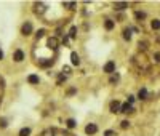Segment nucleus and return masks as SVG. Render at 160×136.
Wrapping results in <instances>:
<instances>
[{
  "label": "nucleus",
  "mask_w": 160,
  "mask_h": 136,
  "mask_svg": "<svg viewBox=\"0 0 160 136\" xmlns=\"http://www.w3.org/2000/svg\"><path fill=\"white\" fill-rule=\"evenodd\" d=\"M21 34L22 35H30V34H32V22L26 21L21 27Z\"/></svg>",
  "instance_id": "obj_1"
},
{
  "label": "nucleus",
  "mask_w": 160,
  "mask_h": 136,
  "mask_svg": "<svg viewBox=\"0 0 160 136\" xmlns=\"http://www.w3.org/2000/svg\"><path fill=\"white\" fill-rule=\"evenodd\" d=\"M85 133H87L88 136L98 133V127H96V123H88V125L85 127Z\"/></svg>",
  "instance_id": "obj_2"
},
{
  "label": "nucleus",
  "mask_w": 160,
  "mask_h": 136,
  "mask_svg": "<svg viewBox=\"0 0 160 136\" xmlns=\"http://www.w3.org/2000/svg\"><path fill=\"white\" fill-rule=\"evenodd\" d=\"M104 72L106 74H114L115 72V63L114 61H107V63L104 64Z\"/></svg>",
  "instance_id": "obj_3"
},
{
  "label": "nucleus",
  "mask_w": 160,
  "mask_h": 136,
  "mask_svg": "<svg viewBox=\"0 0 160 136\" xmlns=\"http://www.w3.org/2000/svg\"><path fill=\"white\" fill-rule=\"evenodd\" d=\"M46 45H48V48H51V50H58V46H59V42H58L56 37H50L48 42H46Z\"/></svg>",
  "instance_id": "obj_4"
},
{
  "label": "nucleus",
  "mask_w": 160,
  "mask_h": 136,
  "mask_svg": "<svg viewBox=\"0 0 160 136\" xmlns=\"http://www.w3.org/2000/svg\"><path fill=\"white\" fill-rule=\"evenodd\" d=\"M13 59L16 61V63L24 61V51H22V50H16V51L13 53Z\"/></svg>",
  "instance_id": "obj_5"
},
{
  "label": "nucleus",
  "mask_w": 160,
  "mask_h": 136,
  "mask_svg": "<svg viewBox=\"0 0 160 136\" xmlns=\"http://www.w3.org/2000/svg\"><path fill=\"white\" fill-rule=\"evenodd\" d=\"M71 63H72V66H79L80 64V56L75 51L71 53Z\"/></svg>",
  "instance_id": "obj_6"
},
{
  "label": "nucleus",
  "mask_w": 160,
  "mask_h": 136,
  "mask_svg": "<svg viewBox=\"0 0 160 136\" xmlns=\"http://www.w3.org/2000/svg\"><path fill=\"white\" fill-rule=\"evenodd\" d=\"M125 8H128V3L127 2H115L114 3V10H119V11H122Z\"/></svg>",
  "instance_id": "obj_7"
},
{
  "label": "nucleus",
  "mask_w": 160,
  "mask_h": 136,
  "mask_svg": "<svg viewBox=\"0 0 160 136\" xmlns=\"http://www.w3.org/2000/svg\"><path fill=\"white\" fill-rule=\"evenodd\" d=\"M111 112H112V114L120 112V103H119V101H112V103H111Z\"/></svg>",
  "instance_id": "obj_8"
},
{
  "label": "nucleus",
  "mask_w": 160,
  "mask_h": 136,
  "mask_svg": "<svg viewBox=\"0 0 160 136\" xmlns=\"http://www.w3.org/2000/svg\"><path fill=\"white\" fill-rule=\"evenodd\" d=\"M27 82H29V83H32V85H35V83L40 82V79H38V75H35V74H30V75L27 77Z\"/></svg>",
  "instance_id": "obj_9"
},
{
  "label": "nucleus",
  "mask_w": 160,
  "mask_h": 136,
  "mask_svg": "<svg viewBox=\"0 0 160 136\" xmlns=\"http://www.w3.org/2000/svg\"><path fill=\"white\" fill-rule=\"evenodd\" d=\"M104 27H106V30H112L115 27V22L112 21V19H106V22H104Z\"/></svg>",
  "instance_id": "obj_10"
},
{
  "label": "nucleus",
  "mask_w": 160,
  "mask_h": 136,
  "mask_svg": "<svg viewBox=\"0 0 160 136\" xmlns=\"http://www.w3.org/2000/svg\"><path fill=\"white\" fill-rule=\"evenodd\" d=\"M45 5L43 3H35V13L37 14H42V13H45Z\"/></svg>",
  "instance_id": "obj_11"
},
{
  "label": "nucleus",
  "mask_w": 160,
  "mask_h": 136,
  "mask_svg": "<svg viewBox=\"0 0 160 136\" xmlns=\"http://www.w3.org/2000/svg\"><path fill=\"white\" fill-rule=\"evenodd\" d=\"M130 111H131V104L125 103V104L120 106V112H125V114H127V112H130Z\"/></svg>",
  "instance_id": "obj_12"
},
{
  "label": "nucleus",
  "mask_w": 160,
  "mask_h": 136,
  "mask_svg": "<svg viewBox=\"0 0 160 136\" xmlns=\"http://www.w3.org/2000/svg\"><path fill=\"white\" fill-rule=\"evenodd\" d=\"M66 125H67V128H71V130H72V128L77 127V122L74 119H67V120H66Z\"/></svg>",
  "instance_id": "obj_13"
},
{
  "label": "nucleus",
  "mask_w": 160,
  "mask_h": 136,
  "mask_svg": "<svg viewBox=\"0 0 160 136\" xmlns=\"http://www.w3.org/2000/svg\"><path fill=\"white\" fill-rule=\"evenodd\" d=\"M30 135V128L29 127H24L19 130V136H29Z\"/></svg>",
  "instance_id": "obj_14"
},
{
  "label": "nucleus",
  "mask_w": 160,
  "mask_h": 136,
  "mask_svg": "<svg viewBox=\"0 0 160 136\" xmlns=\"http://www.w3.org/2000/svg\"><path fill=\"white\" fill-rule=\"evenodd\" d=\"M138 98H139V99H146V98H147V90H146V88H141V90H139Z\"/></svg>",
  "instance_id": "obj_15"
},
{
  "label": "nucleus",
  "mask_w": 160,
  "mask_h": 136,
  "mask_svg": "<svg viewBox=\"0 0 160 136\" xmlns=\"http://www.w3.org/2000/svg\"><path fill=\"white\" fill-rule=\"evenodd\" d=\"M151 27H152L154 30H159V29H160V19H154V21L151 22Z\"/></svg>",
  "instance_id": "obj_16"
},
{
  "label": "nucleus",
  "mask_w": 160,
  "mask_h": 136,
  "mask_svg": "<svg viewBox=\"0 0 160 136\" xmlns=\"http://www.w3.org/2000/svg\"><path fill=\"white\" fill-rule=\"evenodd\" d=\"M69 37H71V38H75L77 37V27L75 26L71 27V30H69Z\"/></svg>",
  "instance_id": "obj_17"
},
{
  "label": "nucleus",
  "mask_w": 160,
  "mask_h": 136,
  "mask_svg": "<svg viewBox=\"0 0 160 136\" xmlns=\"http://www.w3.org/2000/svg\"><path fill=\"white\" fill-rule=\"evenodd\" d=\"M119 82V74H112L111 79H109V83H117Z\"/></svg>",
  "instance_id": "obj_18"
},
{
  "label": "nucleus",
  "mask_w": 160,
  "mask_h": 136,
  "mask_svg": "<svg viewBox=\"0 0 160 136\" xmlns=\"http://www.w3.org/2000/svg\"><path fill=\"white\" fill-rule=\"evenodd\" d=\"M123 38H125V40H130V38H131V30L130 29L123 30Z\"/></svg>",
  "instance_id": "obj_19"
},
{
  "label": "nucleus",
  "mask_w": 160,
  "mask_h": 136,
  "mask_svg": "<svg viewBox=\"0 0 160 136\" xmlns=\"http://www.w3.org/2000/svg\"><path fill=\"white\" fill-rule=\"evenodd\" d=\"M135 18H136V19H144V18H146V13H144V11H136V13H135Z\"/></svg>",
  "instance_id": "obj_20"
},
{
  "label": "nucleus",
  "mask_w": 160,
  "mask_h": 136,
  "mask_svg": "<svg viewBox=\"0 0 160 136\" xmlns=\"http://www.w3.org/2000/svg\"><path fill=\"white\" fill-rule=\"evenodd\" d=\"M66 79H67V75H64V74H61L59 77H58V85H62L66 82Z\"/></svg>",
  "instance_id": "obj_21"
},
{
  "label": "nucleus",
  "mask_w": 160,
  "mask_h": 136,
  "mask_svg": "<svg viewBox=\"0 0 160 136\" xmlns=\"http://www.w3.org/2000/svg\"><path fill=\"white\" fill-rule=\"evenodd\" d=\"M62 5H64V7H67L69 10H74V8H75V3H74V2H64Z\"/></svg>",
  "instance_id": "obj_22"
},
{
  "label": "nucleus",
  "mask_w": 160,
  "mask_h": 136,
  "mask_svg": "<svg viewBox=\"0 0 160 136\" xmlns=\"http://www.w3.org/2000/svg\"><path fill=\"white\" fill-rule=\"evenodd\" d=\"M7 125H8V123H7V119H0V128H7Z\"/></svg>",
  "instance_id": "obj_23"
},
{
  "label": "nucleus",
  "mask_w": 160,
  "mask_h": 136,
  "mask_svg": "<svg viewBox=\"0 0 160 136\" xmlns=\"http://www.w3.org/2000/svg\"><path fill=\"white\" fill-rule=\"evenodd\" d=\"M53 135H54V130H46V131H43L42 136H53Z\"/></svg>",
  "instance_id": "obj_24"
},
{
  "label": "nucleus",
  "mask_w": 160,
  "mask_h": 136,
  "mask_svg": "<svg viewBox=\"0 0 160 136\" xmlns=\"http://www.w3.org/2000/svg\"><path fill=\"white\" fill-rule=\"evenodd\" d=\"M120 127H122V128H128V127H130V122H128V120H122Z\"/></svg>",
  "instance_id": "obj_25"
},
{
  "label": "nucleus",
  "mask_w": 160,
  "mask_h": 136,
  "mask_svg": "<svg viewBox=\"0 0 160 136\" xmlns=\"http://www.w3.org/2000/svg\"><path fill=\"white\" fill-rule=\"evenodd\" d=\"M43 35H45V29H40V30L37 32V38H42Z\"/></svg>",
  "instance_id": "obj_26"
},
{
  "label": "nucleus",
  "mask_w": 160,
  "mask_h": 136,
  "mask_svg": "<svg viewBox=\"0 0 160 136\" xmlns=\"http://www.w3.org/2000/svg\"><path fill=\"white\" fill-rule=\"evenodd\" d=\"M104 136H115V131H112V130H107V131H104Z\"/></svg>",
  "instance_id": "obj_27"
},
{
  "label": "nucleus",
  "mask_w": 160,
  "mask_h": 136,
  "mask_svg": "<svg viewBox=\"0 0 160 136\" xmlns=\"http://www.w3.org/2000/svg\"><path fill=\"white\" fill-rule=\"evenodd\" d=\"M69 72H71V67H69V66H64V67H62V74L66 75V74H69Z\"/></svg>",
  "instance_id": "obj_28"
},
{
  "label": "nucleus",
  "mask_w": 160,
  "mask_h": 136,
  "mask_svg": "<svg viewBox=\"0 0 160 136\" xmlns=\"http://www.w3.org/2000/svg\"><path fill=\"white\" fill-rule=\"evenodd\" d=\"M75 93H77L75 88H69V90H67V95H69V96H71V95H75Z\"/></svg>",
  "instance_id": "obj_29"
},
{
  "label": "nucleus",
  "mask_w": 160,
  "mask_h": 136,
  "mask_svg": "<svg viewBox=\"0 0 160 136\" xmlns=\"http://www.w3.org/2000/svg\"><path fill=\"white\" fill-rule=\"evenodd\" d=\"M139 48H141V50H146V42H139Z\"/></svg>",
  "instance_id": "obj_30"
},
{
  "label": "nucleus",
  "mask_w": 160,
  "mask_h": 136,
  "mask_svg": "<svg viewBox=\"0 0 160 136\" xmlns=\"http://www.w3.org/2000/svg\"><path fill=\"white\" fill-rule=\"evenodd\" d=\"M155 63H160V53H155Z\"/></svg>",
  "instance_id": "obj_31"
},
{
  "label": "nucleus",
  "mask_w": 160,
  "mask_h": 136,
  "mask_svg": "<svg viewBox=\"0 0 160 136\" xmlns=\"http://www.w3.org/2000/svg\"><path fill=\"white\" fill-rule=\"evenodd\" d=\"M2 59H3V51L0 50V61H2Z\"/></svg>",
  "instance_id": "obj_32"
}]
</instances>
